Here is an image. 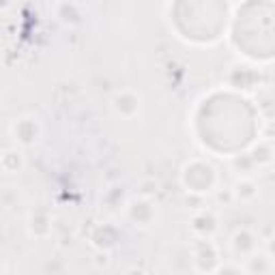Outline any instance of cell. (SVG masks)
I'll list each match as a JSON object with an SVG mask.
<instances>
[{"instance_id": "cell-6", "label": "cell", "mask_w": 275, "mask_h": 275, "mask_svg": "<svg viewBox=\"0 0 275 275\" xmlns=\"http://www.w3.org/2000/svg\"><path fill=\"white\" fill-rule=\"evenodd\" d=\"M269 250H271V254H275V239H271V243H269Z\"/></svg>"}, {"instance_id": "cell-3", "label": "cell", "mask_w": 275, "mask_h": 275, "mask_svg": "<svg viewBox=\"0 0 275 275\" xmlns=\"http://www.w3.org/2000/svg\"><path fill=\"white\" fill-rule=\"evenodd\" d=\"M127 105H131L138 110V97H133L131 93H119L114 97V107L116 112H121L123 116H129V110H127Z\"/></svg>"}, {"instance_id": "cell-4", "label": "cell", "mask_w": 275, "mask_h": 275, "mask_svg": "<svg viewBox=\"0 0 275 275\" xmlns=\"http://www.w3.org/2000/svg\"><path fill=\"white\" fill-rule=\"evenodd\" d=\"M234 194H237V198H241V200H250L256 196V185L250 183V181H241V183H237Z\"/></svg>"}, {"instance_id": "cell-2", "label": "cell", "mask_w": 275, "mask_h": 275, "mask_svg": "<svg viewBox=\"0 0 275 275\" xmlns=\"http://www.w3.org/2000/svg\"><path fill=\"white\" fill-rule=\"evenodd\" d=\"M22 166H24V155L19 153V151H5L3 155V170L9 172V174H13L17 170H22Z\"/></svg>"}, {"instance_id": "cell-5", "label": "cell", "mask_w": 275, "mask_h": 275, "mask_svg": "<svg viewBox=\"0 0 275 275\" xmlns=\"http://www.w3.org/2000/svg\"><path fill=\"white\" fill-rule=\"evenodd\" d=\"M140 189H142V196H151V194H155L157 191V183L155 181H142L140 183Z\"/></svg>"}, {"instance_id": "cell-1", "label": "cell", "mask_w": 275, "mask_h": 275, "mask_svg": "<svg viewBox=\"0 0 275 275\" xmlns=\"http://www.w3.org/2000/svg\"><path fill=\"white\" fill-rule=\"evenodd\" d=\"M11 131L15 135V140H19L22 144H35L41 129H39L37 119H33V116H24V119H19V121L13 123Z\"/></svg>"}]
</instances>
